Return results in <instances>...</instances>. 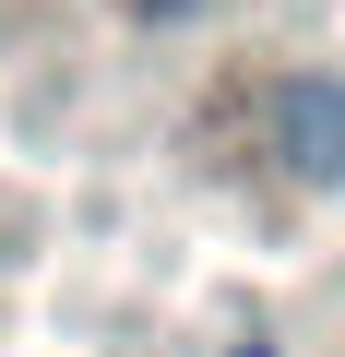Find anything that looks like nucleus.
Wrapping results in <instances>:
<instances>
[{
  "mask_svg": "<svg viewBox=\"0 0 345 357\" xmlns=\"http://www.w3.org/2000/svg\"><path fill=\"white\" fill-rule=\"evenodd\" d=\"M274 155L309 178H345V84H321V72H298V84H274Z\"/></svg>",
  "mask_w": 345,
  "mask_h": 357,
  "instance_id": "1",
  "label": "nucleus"
},
{
  "mask_svg": "<svg viewBox=\"0 0 345 357\" xmlns=\"http://www.w3.org/2000/svg\"><path fill=\"white\" fill-rule=\"evenodd\" d=\"M250 357H274V345H250Z\"/></svg>",
  "mask_w": 345,
  "mask_h": 357,
  "instance_id": "2",
  "label": "nucleus"
}]
</instances>
